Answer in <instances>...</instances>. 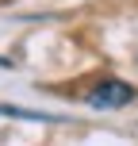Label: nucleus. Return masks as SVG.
<instances>
[{"instance_id": "1", "label": "nucleus", "mask_w": 138, "mask_h": 146, "mask_svg": "<svg viewBox=\"0 0 138 146\" xmlns=\"http://www.w3.org/2000/svg\"><path fill=\"white\" fill-rule=\"evenodd\" d=\"M134 96H138V88L127 81H104L88 92V104L92 108H127V104H134Z\"/></svg>"}, {"instance_id": "2", "label": "nucleus", "mask_w": 138, "mask_h": 146, "mask_svg": "<svg viewBox=\"0 0 138 146\" xmlns=\"http://www.w3.org/2000/svg\"><path fill=\"white\" fill-rule=\"evenodd\" d=\"M0 115H12V119H54V115H46V111H27V108H8V104H0Z\"/></svg>"}]
</instances>
